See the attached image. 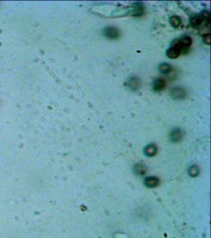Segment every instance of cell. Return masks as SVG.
<instances>
[{
    "instance_id": "11",
    "label": "cell",
    "mask_w": 211,
    "mask_h": 238,
    "mask_svg": "<svg viewBox=\"0 0 211 238\" xmlns=\"http://www.w3.org/2000/svg\"><path fill=\"white\" fill-rule=\"evenodd\" d=\"M145 152L147 156H151L155 154L156 152H157V149H156V147L154 145H149L146 147Z\"/></svg>"
},
{
    "instance_id": "10",
    "label": "cell",
    "mask_w": 211,
    "mask_h": 238,
    "mask_svg": "<svg viewBox=\"0 0 211 238\" xmlns=\"http://www.w3.org/2000/svg\"><path fill=\"white\" fill-rule=\"evenodd\" d=\"M159 69L160 72L163 74H167L170 73L171 70V67L167 63H162L159 66Z\"/></svg>"
},
{
    "instance_id": "7",
    "label": "cell",
    "mask_w": 211,
    "mask_h": 238,
    "mask_svg": "<svg viewBox=\"0 0 211 238\" xmlns=\"http://www.w3.org/2000/svg\"><path fill=\"white\" fill-rule=\"evenodd\" d=\"M171 140L174 142H178L180 141L182 138V133L179 129H174L170 134Z\"/></svg>"
},
{
    "instance_id": "8",
    "label": "cell",
    "mask_w": 211,
    "mask_h": 238,
    "mask_svg": "<svg viewBox=\"0 0 211 238\" xmlns=\"http://www.w3.org/2000/svg\"><path fill=\"white\" fill-rule=\"evenodd\" d=\"M145 183H146V185L148 187H154L158 184L159 181L157 178L153 177H149L146 178V179L145 180Z\"/></svg>"
},
{
    "instance_id": "6",
    "label": "cell",
    "mask_w": 211,
    "mask_h": 238,
    "mask_svg": "<svg viewBox=\"0 0 211 238\" xmlns=\"http://www.w3.org/2000/svg\"><path fill=\"white\" fill-rule=\"evenodd\" d=\"M140 81L139 80V79L137 78V77H131L129 80H128V86L130 88L136 90L139 88V87L140 86Z\"/></svg>"
},
{
    "instance_id": "2",
    "label": "cell",
    "mask_w": 211,
    "mask_h": 238,
    "mask_svg": "<svg viewBox=\"0 0 211 238\" xmlns=\"http://www.w3.org/2000/svg\"><path fill=\"white\" fill-rule=\"evenodd\" d=\"M104 35L108 38L116 39L120 35V32L115 27H108L104 30Z\"/></svg>"
},
{
    "instance_id": "4",
    "label": "cell",
    "mask_w": 211,
    "mask_h": 238,
    "mask_svg": "<svg viewBox=\"0 0 211 238\" xmlns=\"http://www.w3.org/2000/svg\"><path fill=\"white\" fill-rule=\"evenodd\" d=\"M180 43L182 52H186V50L189 49V47L191 45L192 39L189 36H184L180 40H179Z\"/></svg>"
},
{
    "instance_id": "12",
    "label": "cell",
    "mask_w": 211,
    "mask_h": 238,
    "mask_svg": "<svg viewBox=\"0 0 211 238\" xmlns=\"http://www.w3.org/2000/svg\"><path fill=\"white\" fill-rule=\"evenodd\" d=\"M143 6L137 4V5H136L135 7L134 13H133L134 16H140L141 14H143Z\"/></svg>"
},
{
    "instance_id": "9",
    "label": "cell",
    "mask_w": 211,
    "mask_h": 238,
    "mask_svg": "<svg viewBox=\"0 0 211 238\" xmlns=\"http://www.w3.org/2000/svg\"><path fill=\"white\" fill-rule=\"evenodd\" d=\"M170 22L171 25L175 28L179 27L181 24V19L176 16H174L171 17L170 19Z\"/></svg>"
},
{
    "instance_id": "1",
    "label": "cell",
    "mask_w": 211,
    "mask_h": 238,
    "mask_svg": "<svg viewBox=\"0 0 211 238\" xmlns=\"http://www.w3.org/2000/svg\"><path fill=\"white\" fill-rule=\"evenodd\" d=\"M186 93L185 89L179 87H176L171 92V96L175 100H180L186 98Z\"/></svg>"
},
{
    "instance_id": "13",
    "label": "cell",
    "mask_w": 211,
    "mask_h": 238,
    "mask_svg": "<svg viewBox=\"0 0 211 238\" xmlns=\"http://www.w3.org/2000/svg\"><path fill=\"white\" fill-rule=\"evenodd\" d=\"M203 40H204V42L206 45H209L210 44V34H206L203 35Z\"/></svg>"
},
{
    "instance_id": "5",
    "label": "cell",
    "mask_w": 211,
    "mask_h": 238,
    "mask_svg": "<svg viewBox=\"0 0 211 238\" xmlns=\"http://www.w3.org/2000/svg\"><path fill=\"white\" fill-rule=\"evenodd\" d=\"M204 19L202 17L201 15H198V16H194L193 18H192L191 19V26L194 27V28H197L201 26V24H202L203 21H204Z\"/></svg>"
},
{
    "instance_id": "3",
    "label": "cell",
    "mask_w": 211,
    "mask_h": 238,
    "mask_svg": "<svg viewBox=\"0 0 211 238\" xmlns=\"http://www.w3.org/2000/svg\"><path fill=\"white\" fill-rule=\"evenodd\" d=\"M167 86L166 81L162 78L156 79L153 83V89L155 92H160L165 88Z\"/></svg>"
}]
</instances>
